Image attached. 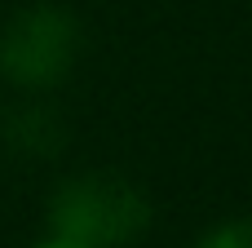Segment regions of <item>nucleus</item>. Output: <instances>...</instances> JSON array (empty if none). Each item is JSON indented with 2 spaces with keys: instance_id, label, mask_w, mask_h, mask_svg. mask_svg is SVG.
Listing matches in <instances>:
<instances>
[{
  "instance_id": "1",
  "label": "nucleus",
  "mask_w": 252,
  "mask_h": 248,
  "mask_svg": "<svg viewBox=\"0 0 252 248\" xmlns=\"http://www.w3.org/2000/svg\"><path fill=\"white\" fill-rule=\"evenodd\" d=\"M49 222L58 240H71L75 248H124L146 231L151 204L124 177L89 173L58 186L49 204Z\"/></svg>"
},
{
  "instance_id": "2",
  "label": "nucleus",
  "mask_w": 252,
  "mask_h": 248,
  "mask_svg": "<svg viewBox=\"0 0 252 248\" xmlns=\"http://www.w3.org/2000/svg\"><path fill=\"white\" fill-rule=\"evenodd\" d=\"M75 49H80L75 18L66 9L40 4V9L18 13L4 27V35H0V71L9 80L27 84V89H44V84H58L71 71Z\"/></svg>"
},
{
  "instance_id": "3",
  "label": "nucleus",
  "mask_w": 252,
  "mask_h": 248,
  "mask_svg": "<svg viewBox=\"0 0 252 248\" xmlns=\"http://www.w3.org/2000/svg\"><path fill=\"white\" fill-rule=\"evenodd\" d=\"M9 142H13L18 151L49 155V151H58V146H62V124H58V115H53V111L31 106V111H22V115L9 124Z\"/></svg>"
},
{
  "instance_id": "4",
  "label": "nucleus",
  "mask_w": 252,
  "mask_h": 248,
  "mask_svg": "<svg viewBox=\"0 0 252 248\" xmlns=\"http://www.w3.org/2000/svg\"><path fill=\"white\" fill-rule=\"evenodd\" d=\"M199 248H252V222H230V226L213 231Z\"/></svg>"
},
{
  "instance_id": "5",
  "label": "nucleus",
  "mask_w": 252,
  "mask_h": 248,
  "mask_svg": "<svg viewBox=\"0 0 252 248\" xmlns=\"http://www.w3.org/2000/svg\"><path fill=\"white\" fill-rule=\"evenodd\" d=\"M40 248H75V244H71V240H58V235H53V240H44Z\"/></svg>"
}]
</instances>
